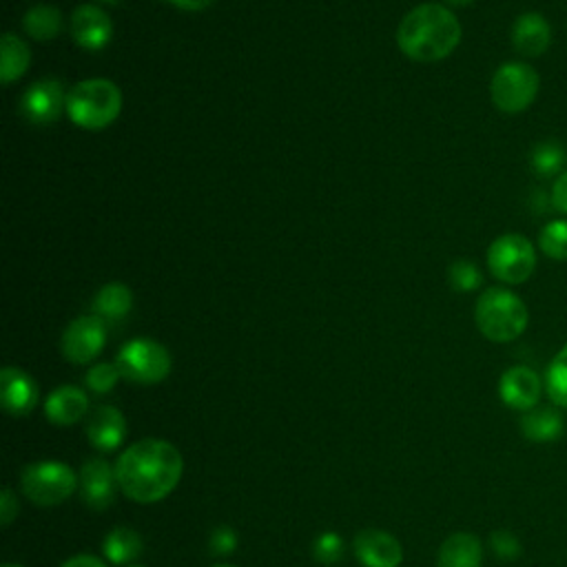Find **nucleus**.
I'll return each instance as SVG.
<instances>
[{
    "label": "nucleus",
    "instance_id": "obj_15",
    "mask_svg": "<svg viewBox=\"0 0 567 567\" xmlns=\"http://www.w3.org/2000/svg\"><path fill=\"white\" fill-rule=\"evenodd\" d=\"M0 401L7 414L27 416L38 403V385L24 370L7 365L0 372Z\"/></svg>",
    "mask_w": 567,
    "mask_h": 567
},
{
    "label": "nucleus",
    "instance_id": "obj_33",
    "mask_svg": "<svg viewBox=\"0 0 567 567\" xmlns=\"http://www.w3.org/2000/svg\"><path fill=\"white\" fill-rule=\"evenodd\" d=\"M16 516H18V501L11 489H4L0 496V525L9 527Z\"/></svg>",
    "mask_w": 567,
    "mask_h": 567
},
{
    "label": "nucleus",
    "instance_id": "obj_22",
    "mask_svg": "<svg viewBox=\"0 0 567 567\" xmlns=\"http://www.w3.org/2000/svg\"><path fill=\"white\" fill-rule=\"evenodd\" d=\"M131 306H133L131 288L117 281L102 286L93 297V312L106 321H117L126 317Z\"/></svg>",
    "mask_w": 567,
    "mask_h": 567
},
{
    "label": "nucleus",
    "instance_id": "obj_18",
    "mask_svg": "<svg viewBox=\"0 0 567 567\" xmlns=\"http://www.w3.org/2000/svg\"><path fill=\"white\" fill-rule=\"evenodd\" d=\"M44 414L53 425H73L89 414V396L78 385H60L47 396Z\"/></svg>",
    "mask_w": 567,
    "mask_h": 567
},
{
    "label": "nucleus",
    "instance_id": "obj_35",
    "mask_svg": "<svg viewBox=\"0 0 567 567\" xmlns=\"http://www.w3.org/2000/svg\"><path fill=\"white\" fill-rule=\"evenodd\" d=\"M60 567H106V565L100 558H95V556L80 554V556H73V558L64 560Z\"/></svg>",
    "mask_w": 567,
    "mask_h": 567
},
{
    "label": "nucleus",
    "instance_id": "obj_6",
    "mask_svg": "<svg viewBox=\"0 0 567 567\" xmlns=\"http://www.w3.org/2000/svg\"><path fill=\"white\" fill-rule=\"evenodd\" d=\"M20 485L31 503L51 507L64 503L75 492L78 476L69 465L60 461H40L22 470Z\"/></svg>",
    "mask_w": 567,
    "mask_h": 567
},
{
    "label": "nucleus",
    "instance_id": "obj_29",
    "mask_svg": "<svg viewBox=\"0 0 567 567\" xmlns=\"http://www.w3.org/2000/svg\"><path fill=\"white\" fill-rule=\"evenodd\" d=\"M120 377H122V372H120L117 363H95L93 368H89V372L84 377V383L95 394H106L115 388Z\"/></svg>",
    "mask_w": 567,
    "mask_h": 567
},
{
    "label": "nucleus",
    "instance_id": "obj_36",
    "mask_svg": "<svg viewBox=\"0 0 567 567\" xmlns=\"http://www.w3.org/2000/svg\"><path fill=\"white\" fill-rule=\"evenodd\" d=\"M168 2H173L177 9H184V11H204L215 0H168Z\"/></svg>",
    "mask_w": 567,
    "mask_h": 567
},
{
    "label": "nucleus",
    "instance_id": "obj_31",
    "mask_svg": "<svg viewBox=\"0 0 567 567\" xmlns=\"http://www.w3.org/2000/svg\"><path fill=\"white\" fill-rule=\"evenodd\" d=\"M489 547H492V551H494L498 558H503V560H514V558L520 556V543H518V538H516L512 532H507V529H496V532H492V536H489Z\"/></svg>",
    "mask_w": 567,
    "mask_h": 567
},
{
    "label": "nucleus",
    "instance_id": "obj_11",
    "mask_svg": "<svg viewBox=\"0 0 567 567\" xmlns=\"http://www.w3.org/2000/svg\"><path fill=\"white\" fill-rule=\"evenodd\" d=\"M78 487L82 503L95 512L106 509L115 501L117 478L115 467H111L104 458H89L78 476Z\"/></svg>",
    "mask_w": 567,
    "mask_h": 567
},
{
    "label": "nucleus",
    "instance_id": "obj_34",
    "mask_svg": "<svg viewBox=\"0 0 567 567\" xmlns=\"http://www.w3.org/2000/svg\"><path fill=\"white\" fill-rule=\"evenodd\" d=\"M551 204L556 210L567 215V171L560 173L551 186Z\"/></svg>",
    "mask_w": 567,
    "mask_h": 567
},
{
    "label": "nucleus",
    "instance_id": "obj_2",
    "mask_svg": "<svg viewBox=\"0 0 567 567\" xmlns=\"http://www.w3.org/2000/svg\"><path fill=\"white\" fill-rule=\"evenodd\" d=\"M458 18L436 2L414 7L403 16L396 29V42L403 55L414 62H439L461 42Z\"/></svg>",
    "mask_w": 567,
    "mask_h": 567
},
{
    "label": "nucleus",
    "instance_id": "obj_40",
    "mask_svg": "<svg viewBox=\"0 0 567 567\" xmlns=\"http://www.w3.org/2000/svg\"><path fill=\"white\" fill-rule=\"evenodd\" d=\"M215 567H233V565H215Z\"/></svg>",
    "mask_w": 567,
    "mask_h": 567
},
{
    "label": "nucleus",
    "instance_id": "obj_23",
    "mask_svg": "<svg viewBox=\"0 0 567 567\" xmlns=\"http://www.w3.org/2000/svg\"><path fill=\"white\" fill-rule=\"evenodd\" d=\"M22 27L33 40L47 42L60 33L62 13L53 4H33L22 18Z\"/></svg>",
    "mask_w": 567,
    "mask_h": 567
},
{
    "label": "nucleus",
    "instance_id": "obj_41",
    "mask_svg": "<svg viewBox=\"0 0 567 567\" xmlns=\"http://www.w3.org/2000/svg\"><path fill=\"white\" fill-rule=\"evenodd\" d=\"M131 567H142V565H131Z\"/></svg>",
    "mask_w": 567,
    "mask_h": 567
},
{
    "label": "nucleus",
    "instance_id": "obj_37",
    "mask_svg": "<svg viewBox=\"0 0 567 567\" xmlns=\"http://www.w3.org/2000/svg\"><path fill=\"white\" fill-rule=\"evenodd\" d=\"M445 2H450V4H454V7H467V4H472L474 0H445Z\"/></svg>",
    "mask_w": 567,
    "mask_h": 567
},
{
    "label": "nucleus",
    "instance_id": "obj_38",
    "mask_svg": "<svg viewBox=\"0 0 567 567\" xmlns=\"http://www.w3.org/2000/svg\"><path fill=\"white\" fill-rule=\"evenodd\" d=\"M100 2H104V4H115V2H120V0H100Z\"/></svg>",
    "mask_w": 567,
    "mask_h": 567
},
{
    "label": "nucleus",
    "instance_id": "obj_4",
    "mask_svg": "<svg viewBox=\"0 0 567 567\" xmlns=\"http://www.w3.org/2000/svg\"><path fill=\"white\" fill-rule=\"evenodd\" d=\"M122 111V93L106 78L82 80L66 95V115L82 128L100 131L115 122Z\"/></svg>",
    "mask_w": 567,
    "mask_h": 567
},
{
    "label": "nucleus",
    "instance_id": "obj_12",
    "mask_svg": "<svg viewBox=\"0 0 567 567\" xmlns=\"http://www.w3.org/2000/svg\"><path fill=\"white\" fill-rule=\"evenodd\" d=\"M540 377L527 365H512L501 374L498 396L505 405L527 412L538 405L540 399Z\"/></svg>",
    "mask_w": 567,
    "mask_h": 567
},
{
    "label": "nucleus",
    "instance_id": "obj_7",
    "mask_svg": "<svg viewBox=\"0 0 567 567\" xmlns=\"http://www.w3.org/2000/svg\"><path fill=\"white\" fill-rule=\"evenodd\" d=\"M487 268L503 284H523L536 268V248L525 235H501L487 248Z\"/></svg>",
    "mask_w": 567,
    "mask_h": 567
},
{
    "label": "nucleus",
    "instance_id": "obj_9",
    "mask_svg": "<svg viewBox=\"0 0 567 567\" xmlns=\"http://www.w3.org/2000/svg\"><path fill=\"white\" fill-rule=\"evenodd\" d=\"M106 341V328H104V319H100L97 315H84L73 319L64 334H62V354L66 361L71 363H89L93 361Z\"/></svg>",
    "mask_w": 567,
    "mask_h": 567
},
{
    "label": "nucleus",
    "instance_id": "obj_25",
    "mask_svg": "<svg viewBox=\"0 0 567 567\" xmlns=\"http://www.w3.org/2000/svg\"><path fill=\"white\" fill-rule=\"evenodd\" d=\"M529 164L538 177H558L567 171V151L558 142H540L534 146Z\"/></svg>",
    "mask_w": 567,
    "mask_h": 567
},
{
    "label": "nucleus",
    "instance_id": "obj_24",
    "mask_svg": "<svg viewBox=\"0 0 567 567\" xmlns=\"http://www.w3.org/2000/svg\"><path fill=\"white\" fill-rule=\"evenodd\" d=\"M102 551L111 563L124 565L135 560L142 554V538L131 527H115L106 534L102 543Z\"/></svg>",
    "mask_w": 567,
    "mask_h": 567
},
{
    "label": "nucleus",
    "instance_id": "obj_20",
    "mask_svg": "<svg viewBox=\"0 0 567 567\" xmlns=\"http://www.w3.org/2000/svg\"><path fill=\"white\" fill-rule=\"evenodd\" d=\"M520 432L536 443H549L563 434V414L554 408H532L520 419Z\"/></svg>",
    "mask_w": 567,
    "mask_h": 567
},
{
    "label": "nucleus",
    "instance_id": "obj_8",
    "mask_svg": "<svg viewBox=\"0 0 567 567\" xmlns=\"http://www.w3.org/2000/svg\"><path fill=\"white\" fill-rule=\"evenodd\" d=\"M124 379L142 385L159 383L171 372L168 350L153 339H133L124 343L115 357Z\"/></svg>",
    "mask_w": 567,
    "mask_h": 567
},
{
    "label": "nucleus",
    "instance_id": "obj_17",
    "mask_svg": "<svg viewBox=\"0 0 567 567\" xmlns=\"http://www.w3.org/2000/svg\"><path fill=\"white\" fill-rule=\"evenodd\" d=\"M551 42V27L549 22L536 13L527 11L520 13L512 24V47L525 58H538L549 49Z\"/></svg>",
    "mask_w": 567,
    "mask_h": 567
},
{
    "label": "nucleus",
    "instance_id": "obj_5",
    "mask_svg": "<svg viewBox=\"0 0 567 567\" xmlns=\"http://www.w3.org/2000/svg\"><path fill=\"white\" fill-rule=\"evenodd\" d=\"M540 78L527 62L501 64L489 82V95L498 111L514 115L525 111L538 95Z\"/></svg>",
    "mask_w": 567,
    "mask_h": 567
},
{
    "label": "nucleus",
    "instance_id": "obj_30",
    "mask_svg": "<svg viewBox=\"0 0 567 567\" xmlns=\"http://www.w3.org/2000/svg\"><path fill=\"white\" fill-rule=\"evenodd\" d=\"M312 554H315V558H317L319 563H323V565H332V563L341 560V556H343V540H341V536H337L334 532L321 534V536L315 540Z\"/></svg>",
    "mask_w": 567,
    "mask_h": 567
},
{
    "label": "nucleus",
    "instance_id": "obj_10",
    "mask_svg": "<svg viewBox=\"0 0 567 567\" xmlns=\"http://www.w3.org/2000/svg\"><path fill=\"white\" fill-rule=\"evenodd\" d=\"M64 84L55 78L33 82L20 97V113L31 124H51L66 111Z\"/></svg>",
    "mask_w": 567,
    "mask_h": 567
},
{
    "label": "nucleus",
    "instance_id": "obj_1",
    "mask_svg": "<svg viewBox=\"0 0 567 567\" xmlns=\"http://www.w3.org/2000/svg\"><path fill=\"white\" fill-rule=\"evenodd\" d=\"M184 461L179 450L164 439H144L126 447L115 463L117 487L135 503L166 498L179 483Z\"/></svg>",
    "mask_w": 567,
    "mask_h": 567
},
{
    "label": "nucleus",
    "instance_id": "obj_14",
    "mask_svg": "<svg viewBox=\"0 0 567 567\" xmlns=\"http://www.w3.org/2000/svg\"><path fill=\"white\" fill-rule=\"evenodd\" d=\"M354 554L363 567H399L403 560L401 543L383 529H361L354 536Z\"/></svg>",
    "mask_w": 567,
    "mask_h": 567
},
{
    "label": "nucleus",
    "instance_id": "obj_19",
    "mask_svg": "<svg viewBox=\"0 0 567 567\" xmlns=\"http://www.w3.org/2000/svg\"><path fill=\"white\" fill-rule=\"evenodd\" d=\"M481 540L474 534L456 532L443 540L436 556V567H481Z\"/></svg>",
    "mask_w": 567,
    "mask_h": 567
},
{
    "label": "nucleus",
    "instance_id": "obj_27",
    "mask_svg": "<svg viewBox=\"0 0 567 567\" xmlns=\"http://www.w3.org/2000/svg\"><path fill=\"white\" fill-rule=\"evenodd\" d=\"M538 246L545 257L567 261V219L547 221L538 233Z\"/></svg>",
    "mask_w": 567,
    "mask_h": 567
},
{
    "label": "nucleus",
    "instance_id": "obj_3",
    "mask_svg": "<svg viewBox=\"0 0 567 567\" xmlns=\"http://www.w3.org/2000/svg\"><path fill=\"white\" fill-rule=\"evenodd\" d=\"M525 301L507 288H487L474 306V321L481 334L494 343L518 339L527 328Z\"/></svg>",
    "mask_w": 567,
    "mask_h": 567
},
{
    "label": "nucleus",
    "instance_id": "obj_39",
    "mask_svg": "<svg viewBox=\"0 0 567 567\" xmlns=\"http://www.w3.org/2000/svg\"><path fill=\"white\" fill-rule=\"evenodd\" d=\"M2 567H22V565H11V563H4Z\"/></svg>",
    "mask_w": 567,
    "mask_h": 567
},
{
    "label": "nucleus",
    "instance_id": "obj_16",
    "mask_svg": "<svg viewBox=\"0 0 567 567\" xmlns=\"http://www.w3.org/2000/svg\"><path fill=\"white\" fill-rule=\"evenodd\" d=\"M84 432L97 450L111 452L126 436V419L113 405H97L93 412H89Z\"/></svg>",
    "mask_w": 567,
    "mask_h": 567
},
{
    "label": "nucleus",
    "instance_id": "obj_21",
    "mask_svg": "<svg viewBox=\"0 0 567 567\" xmlns=\"http://www.w3.org/2000/svg\"><path fill=\"white\" fill-rule=\"evenodd\" d=\"M31 51L16 33H4L0 40V80L2 84L16 82L29 69Z\"/></svg>",
    "mask_w": 567,
    "mask_h": 567
},
{
    "label": "nucleus",
    "instance_id": "obj_32",
    "mask_svg": "<svg viewBox=\"0 0 567 567\" xmlns=\"http://www.w3.org/2000/svg\"><path fill=\"white\" fill-rule=\"evenodd\" d=\"M235 547H237V534H235V529H230V527H217L215 532H213V536H210V549L215 551V554H230V551H235Z\"/></svg>",
    "mask_w": 567,
    "mask_h": 567
},
{
    "label": "nucleus",
    "instance_id": "obj_26",
    "mask_svg": "<svg viewBox=\"0 0 567 567\" xmlns=\"http://www.w3.org/2000/svg\"><path fill=\"white\" fill-rule=\"evenodd\" d=\"M545 390L554 405L567 410V343L558 350L545 372Z\"/></svg>",
    "mask_w": 567,
    "mask_h": 567
},
{
    "label": "nucleus",
    "instance_id": "obj_28",
    "mask_svg": "<svg viewBox=\"0 0 567 567\" xmlns=\"http://www.w3.org/2000/svg\"><path fill=\"white\" fill-rule=\"evenodd\" d=\"M447 279H450V286L458 292H472L483 281L481 270L467 259H456L447 270Z\"/></svg>",
    "mask_w": 567,
    "mask_h": 567
},
{
    "label": "nucleus",
    "instance_id": "obj_13",
    "mask_svg": "<svg viewBox=\"0 0 567 567\" xmlns=\"http://www.w3.org/2000/svg\"><path fill=\"white\" fill-rule=\"evenodd\" d=\"M111 35H113V24L104 9L95 4H80L71 13V38L75 40L78 47L97 51L109 44Z\"/></svg>",
    "mask_w": 567,
    "mask_h": 567
}]
</instances>
